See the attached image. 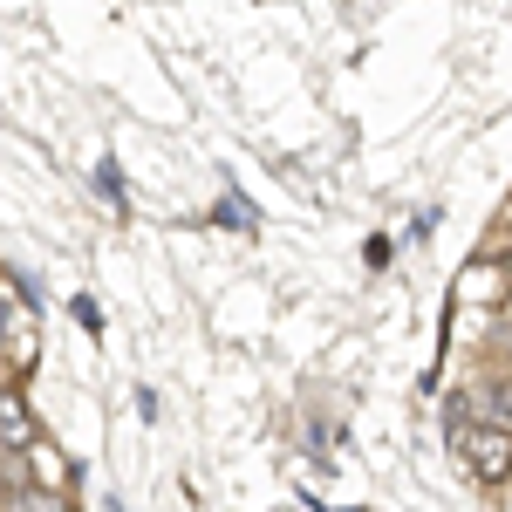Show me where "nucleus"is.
I'll return each mask as SVG.
<instances>
[{
	"mask_svg": "<svg viewBox=\"0 0 512 512\" xmlns=\"http://www.w3.org/2000/svg\"><path fill=\"white\" fill-rule=\"evenodd\" d=\"M0 335H7V328H0Z\"/></svg>",
	"mask_w": 512,
	"mask_h": 512,
	"instance_id": "6",
	"label": "nucleus"
},
{
	"mask_svg": "<svg viewBox=\"0 0 512 512\" xmlns=\"http://www.w3.org/2000/svg\"><path fill=\"white\" fill-rule=\"evenodd\" d=\"M28 465H35L41 492H62V485H69V458H62L48 437H35V444H28Z\"/></svg>",
	"mask_w": 512,
	"mask_h": 512,
	"instance_id": "3",
	"label": "nucleus"
},
{
	"mask_svg": "<svg viewBox=\"0 0 512 512\" xmlns=\"http://www.w3.org/2000/svg\"><path fill=\"white\" fill-rule=\"evenodd\" d=\"M458 465H465L478 485H506L512 478V424H499V417L458 424Z\"/></svg>",
	"mask_w": 512,
	"mask_h": 512,
	"instance_id": "1",
	"label": "nucleus"
},
{
	"mask_svg": "<svg viewBox=\"0 0 512 512\" xmlns=\"http://www.w3.org/2000/svg\"><path fill=\"white\" fill-rule=\"evenodd\" d=\"M485 410H492L499 424H512V376H492V383H485Z\"/></svg>",
	"mask_w": 512,
	"mask_h": 512,
	"instance_id": "4",
	"label": "nucleus"
},
{
	"mask_svg": "<svg viewBox=\"0 0 512 512\" xmlns=\"http://www.w3.org/2000/svg\"><path fill=\"white\" fill-rule=\"evenodd\" d=\"M7 499H14V485H7V465H0V506H7Z\"/></svg>",
	"mask_w": 512,
	"mask_h": 512,
	"instance_id": "5",
	"label": "nucleus"
},
{
	"mask_svg": "<svg viewBox=\"0 0 512 512\" xmlns=\"http://www.w3.org/2000/svg\"><path fill=\"white\" fill-rule=\"evenodd\" d=\"M35 437H41L35 410L21 403V390H14V383H0V444H7V451H28Z\"/></svg>",
	"mask_w": 512,
	"mask_h": 512,
	"instance_id": "2",
	"label": "nucleus"
}]
</instances>
